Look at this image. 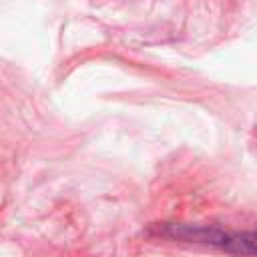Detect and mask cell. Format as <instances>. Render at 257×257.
I'll list each match as a JSON object with an SVG mask.
<instances>
[{"label": "cell", "mask_w": 257, "mask_h": 257, "mask_svg": "<svg viewBox=\"0 0 257 257\" xmlns=\"http://www.w3.org/2000/svg\"><path fill=\"white\" fill-rule=\"evenodd\" d=\"M147 235L157 239L215 247L235 257H255V231H227L219 225L201 223H155Z\"/></svg>", "instance_id": "6da1fadb"}]
</instances>
